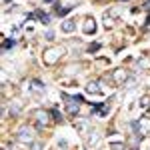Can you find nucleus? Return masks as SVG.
<instances>
[{
  "mask_svg": "<svg viewBox=\"0 0 150 150\" xmlns=\"http://www.w3.org/2000/svg\"><path fill=\"white\" fill-rule=\"evenodd\" d=\"M62 54V48H52V50H48L46 54H44V60H46L48 64H52V62H56L58 56Z\"/></svg>",
  "mask_w": 150,
  "mask_h": 150,
  "instance_id": "nucleus-1",
  "label": "nucleus"
},
{
  "mask_svg": "<svg viewBox=\"0 0 150 150\" xmlns=\"http://www.w3.org/2000/svg\"><path fill=\"white\" fill-rule=\"evenodd\" d=\"M34 116H36V120H38V124H40V126L48 124V112H44V110H36Z\"/></svg>",
  "mask_w": 150,
  "mask_h": 150,
  "instance_id": "nucleus-2",
  "label": "nucleus"
},
{
  "mask_svg": "<svg viewBox=\"0 0 150 150\" xmlns=\"http://www.w3.org/2000/svg\"><path fill=\"white\" fill-rule=\"evenodd\" d=\"M30 134H32V132H30L26 126H22V128H20V134H18V140H22V142H30V140H32Z\"/></svg>",
  "mask_w": 150,
  "mask_h": 150,
  "instance_id": "nucleus-3",
  "label": "nucleus"
},
{
  "mask_svg": "<svg viewBox=\"0 0 150 150\" xmlns=\"http://www.w3.org/2000/svg\"><path fill=\"white\" fill-rule=\"evenodd\" d=\"M94 30H96L94 20H86V22H84V32H86V34H90V32H94Z\"/></svg>",
  "mask_w": 150,
  "mask_h": 150,
  "instance_id": "nucleus-4",
  "label": "nucleus"
},
{
  "mask_svg": "<svg viewBox=\"0 0 150 150\" xmlns=\"http://www.w3.org/2000/svg\"><path fill=\"white\" fill-rule=\"evenodd\" d=\"M74 28H76V24L72 22V20H66V22L62 24V30H64V32H72Z\"/></svg>",
  "mask_w": 150,
  "mask_h": 150,
  "instance_id": "nucleus-5",
  "label": "nucleus"
},
{
  "mask_svg": "<svg viewBox=\"0 0 150 150\" xmlns=\"http://www.w3.org/2000/svg\"><path fill=\"white\" fill-rule=\"evenodd\" d=\"M86 90H88L90 94H98V92H100V88H98V84H96V82H90V84L86 86Z\"/></svg>",
  "mask_w": 150,
  "mask_h": 150,
  "instance_id": "nucleus-6",
  "label": "nucleus"
},
{
  "mask_svg": "<svg viewBox=\"0 0 150 150\" xmlns=\"http://www.w3.org/2000/svg\"><path fill=\"white\" fill-rule=\"evenodd\" d=\"M32 92H36V94H42V92H44V86H42L40 82H32Z\"/></svg>",
  "mask_w": 150,
  "mask_h": 150,
  "instance_id": "nucleus-7",
  "label": "nucleus"
},
{
  "mask_svg": "<svg viewBox=\"0 0 150 150\" xmlns=\"http://www.w3.org/2000/svg\"><path fill=\"white\" fill-rule=\"evenodd\" d=\"M36 16L40 18V22H42V24H50V16H48V14H42V12H36Z\"/></svg>",
  "mask_w": 150,
  "mask_h": 150,
  "instance_id": "nucleus-8",
  "label": "nucleus"
},
{
  "mask_svg": "<svg viewBox=\"0 0 150 150\" xmlns=\"http://www.w3.org/2000/svg\"><path fill=\"white\" fill-rule=\"evenodd\" d=\"M72 10V6H64V8H58V16H64V14H68Z\"/></svg>",
  "mask_w": 150,
  "mask_h": 150,
  "instance_id": "nucleus-9",
  "label": "nucleus"
},
{
  "mask_svg": "<svg viewBox=\"0 0 150 150\" xmlns=\"http://www.w3.org/2000/svg\"><path fill=\"white\" fill-rule=\"evenodd\" d=\"M114 78H116L118 82H122L124 78H126V74H124V72H116V74H114Z\"/></svg>",
  "mask_w": 150,
  "mask_h": 150,
  "instance_id": "nucleus-10",
  "label": "nucleus"
},
{
  "mask_svg": "<svg viewBox=\"0 0 150 150\" xmlns=\"http://www.w3.org/2000/svg\"><path fill=\"white\" fill-rule=\"evenodd\" d=\"M32 150H40V144H38V142H36L34 146H32Z\"/></svg>",
  "mask_w": 150,
  "mask_h": 150,
  "instance_id": "nucleus-11",
  "label": "nucleus"
},
{
  "mask_svg": "<svg viewBox=\"0 0 150 150\" xmlns=\"http://www.w3.org/2000/svg\"><path fill=\"white\" fill-rule=\"evenodd\" d=\"M4 2H10V0H4Z\"/></svg>",
  "mask_w": 150,
  "mask_h": 150,
  "instance_id": "nucleus-12",
  "label": "nucleus"
}]
</instances>
